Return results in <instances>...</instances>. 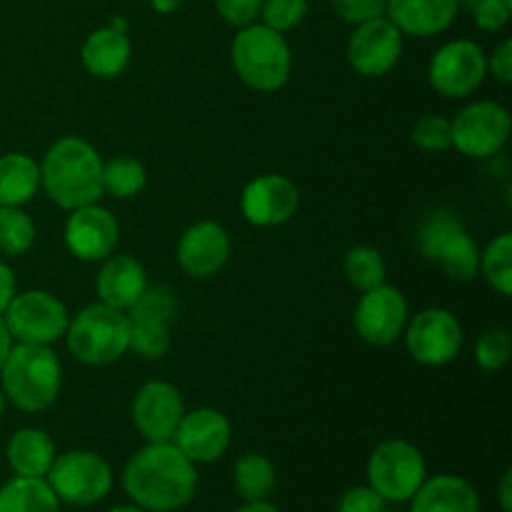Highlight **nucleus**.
Listing matches in <instances>:
<instances>
[{
  "mask_svg": "<svg viewBox=\"0 0 512 512\" xmlns=\"http://www.w3.org/2000/svg\"><path fill=\"white\" fill-rule=\"evenodd\" d=\"M183 5V0H150V8L158 15H170Z\"/></svg>",
  "mask_w": 512,
  "mask_h": 512,
  "instance_id": "47",
  "label": "nucleus"
},
{
  "mask_svg": "<svg viewBox=\"0 0 512 512\" xmlns=\"http://www.w3.org/2000/svg\"><path fill=\"white\" fill-rule=\"evenodd\" d=\"M55 455L53 438L40 428L15 430L5 443V460L18 478H45Z\"/></svg>",
  "mask_w": 512,
  "mask_h": 512,
  "instance_id": "23",
  "label": "nucleus"
},
{
  "mask_svg": "<svg viewBox=\"0 0 512 512\" xmlns=\"http://www.w3.org/2000/svg\"><path fill=\"white\" fill-rule=\"evenodd\" d=\"M460 230H463V223H460V218L453 213V210H445V208L430 210L418 225L420 253H423L428 260H433L435 255H438V250L443 248L455 233H460Z\"/></svg>",
  "mask_w": 512,
  "mask_h": 512,
  "instance_id": "32",
  "label": "nucleus"
},
{
  "mask_svg": "<svg viewBox=\"0 0 512 512\" xmlns=\"http://www.w3.org/2000/svg\"><path fill=\"white\" fill-rule=\"evenodd\" d=\"M40 188L58 208L75 210L103 198V158L88 140L65 135L55 140L40 163Z\"/></svg>",
  "mask_w": 512,
  "mask_h": 512,
  "instance_id": "2",
  "label": "nucleus"
},
{
  "mask_svg": "<svg viewBox=\"0 0 512 512\" xmlns=\"http://www.w3.org/2000/svg\"><path fill=\"white\" fill-rule=\"evenodd\" d=\"M403 340L415 363L425 368H443L460 355L463 325L450 310L425 308L408 320Z\"/></svg>",
  "mask_w": 512,
  "mask_h": 512,
  "instance_id": "11",
  "label": "nucleus"
},
{
  "mask_svg": "<svg viewBox=\"0 0 512 512\" xmlns=\"http://www.w3.org/2000/svg\"><path fill=\"white\" fill-rule=\"evenodd\" d=\"M298 205V185L280 173L258 175L240 193V213L255 228H275L288 223Z\"/></svg>",
  "mask_w": 512,
  "mask_h": 512,
  "instance_id": "16",
  "label": "nucleus"
},
{
  "mask_svg": "<svg viewBox=\"0 0 512 512\" xmlns=\"http://www.w3.org/2000/svg\"><path fill=\"white\" fill-rule=\"evenodd\" d=\"M63 338L78 363L103 368L130 350V318L125 310L98 300L70 318Z\"/></svg>",
  "mask_w": 512,
  "mask_h": 512,
  "instance_id": "5",
  "label": "nucleus"
},
{
  "mask_svg": "<svg viewBox=\"0 0 512 512\" xmlns=\"http://www.w3.org/2000/svg\"><path fill=\"white\" fill-rule=\"evenodd\" d=\"M45 480L63 505L90 508L113 490V468L93 450H68L55 455Z\"/></svg>",
  "mask_w": 512,
  "mask_h": 512,
  "instance_id": "7",
  "label": "nucleus"
},
{
  "mask_svg": "<svg viewBox=\"0 0 512 512\" xmlns=\"http://www.w3.org/2000/svg\"><path fill=\"white\" fill-rule=\"evenodd\" d=\"M343 273L345 280H348L355 290L365 293V290H373L385 283L388 265H385V258L380 255V250L370 248V245H358V248H350L348 253H345Z\"/></svg>",
  "mask_w": 512,
  "mask_h": 512,
  "instance_id": "30",
  "label": "nucleus"
},
{
  "mask_svg": "<svg viewBox=\"0 0 512 512\" xmlns=\"http://www.w3.org/2000/svg\"><path fill=\"white\" fill-rule=\"evenodd\" d=\"M233 485L243 503L270 500V495L278 488V473H275L273 460L260 453L240 455L233 465Z\"/></svg>",
  "mask_w": 512,
  "mask_h": 512,
  "instance_id": "26",
  "label": "nucleus"
},
{
  "mask_svg": "<svg viewBox=\"0 0 512 512\" xmlns=\"http://www.w3.org/2000/svg\"><path fill=\"white\" fill-rule=\"evenodd\" d=\"M458 13L460 0H385V18L413 38L445 33Z\"/></svg>",
  "mask_w": 512,
  "mask_h": 512,
  "instance_id": "19",
  "label": "nucleus"
},
{
  "mask_svg": "<svg viewBox=\"0 0 512 512\" xmlns=\"http://www.w3.org/2000/svg\"><path fill=\"white\" fill-rule=\"evenodd\" d=\"M60 388L63 365L48 345L13 343L0 368V390L13 408L43 413L58 400Z\"/></svg>",
  "mask_w": 512,
  "mask_h": 512,
  "instance_id": "3",
  "label": "nucleus"
},
{
  "mask_svg": "<svg viewBox=\"0 0 512 512\" xmlns=\"http://www.w3.org/2000/svg\"><path fill=\"white\" fill-rule=\"evenodd\" d=\"M512 338L508 328H490L475 343V363L483 373H498L510 363Z\"/></svg>",
  "mask_w": 512,
  "mask_h": 512,
  "instance_id": "35",
  "label": "nucleus"
},
{
  "mask_svg": "<svg viewBox=\"0 0 512 512\" xmlns=\"http://www.w3.org/2000/svg\"><path fill=\"white\" fill-rule=\"evenodd\" d=\"M63 240L73 258L83 263H103L118 248L120 225L103 205H83V208L70 210Z\"/></svg>",
  "mask_w": 512,
  "mask_h": 512,
  "instance_id": "14",
  "label": "nucleus"
},
{
  "mask_svg": "<svg viewBox=\"0 0 512 512\" xmlns=\"http://www.w3.org/2000/svg\"><path fill=\"white\" fill-rule=\"evenodd\" d=\"M410 512H483V505L470 480L440 473L425 478L418 493L410 498Z\"/></svg>",
  "mask_w": 512,
  "mask_h": 512,
  "instance_id": "22",
  "label": "nucleus"
},
{
  "mask_svg": "<svg viewBox=\"0 0 512 512\" xmlns=\"http://www.w3.org/2000/svg\"><path fill=\"white\" fill-rule=\"evenodd\" d=\"M148 288V273L133 255H110L95 275V293L100 303L128 313Z\"/></svg>",
  "mask_w": 512,
  "mask_h": 512,
  "instance_id": "20",
  "label": "nucleus"
},
{
  "mask_svg": "<svg viewBox=\"0 0 512 512\" xmlns=\"http://www.w3.org/2000/svg\"><path fill=\"white\" fill-rule=\"evenodd\" d=\"M350 68L363 78H383L403 55V33L390 23L388 18H375L368 23L353 25V33L348 38Z\"/></svg>",
  "mask_w": 512,
  "mask_h": 512,
  "instance_id": "13",
  "label": "nucleus"
},
{
  "mask_svg": "<svg viewBox=\"0 0 512 512\" xmlns=\"http://www.w3.org/2000/svg\"><path fill=\"white\" fill-rule=\"evenodd\" d=\"M130 503L145 512H178L198 493V465L173 440L148 443L125 463L120 475Z\"/></svg>",
  "mask_w": 512,
  "mask_h": 512,
  "instance_id": "1",
  "label": "nucleus"
},
{
  "mask_svg": "<svg viewBox=\"0 0 512 512\" xmlns=\"http://www.w3.org/2000/svg\"><path fill=\"white\" fill-rule=\"evenodd\" d=\"M13 343L25 345H53L65 335L70 313L60 298L48 290H25L15 293L3 315Z\"/></svg>",
  "mask_w": 512,
  "mask_h": 512,
  "instance_id": "8",
  "label": "nucleus"
},
{
  "mask_svg": "<svg viewBox=\"0 0 512 512\" xmlns=\"http://www.w3.org/2000/svg\"><path fill=\"white\" fill-rule=\"evenodd\" d=\"M330 3L335 15L350 25L368 23L385 15V0H330Z\"/></svg>",
  "mask_w": 512,
  "mask_h": 512,
  "instance_id": "39",
  "label": "nucleus"
},
{
  "mask_svg": "<svg viewBox=\"0 0 512 512\" xmlns=\"http://www.w3.org/2000/svg\"><path fill=\"white\" fill-rule=\"evenodd\" d=\"M230 60L238 78L258 93H275L293 73V50L288 40L263 23L238 30L230 45Z\"/></svg>",
  "mask_w": 512,
  "mask_h": 512,
  "instance_id": "4",
  "label": "nucleus"
},
{
  "mask_svg": "<svg viewBox=\"0 0 512 512\" xmlns=\"http://www.w3.org/2000/svg\"><path fill=\"white\" fill-rule=\"evenodd\" d=\"M488 73H493V78L498 83L510 85L512 83V40L505 38L498 48L493 50V55H488Z\"/></svg>",
  "mask_w": 512,
  "mask_h": 512,
  "instance_id": "42",
  "label": "nucleus"
},
{
  "mask_svg": "<svg viewBox=\"0 0 512 512\" xmlns=\"http://www.w3.org/2000/svg\"><path fill=\"white\" fill-rule=\"evenodd\" d=\"M173 338H170V325L163 323H143V320H130V350L143 360H160L168 355Z\"/></svg>",
  "mask_w": 512,
  "mask_h": 512,
  "instance_id": "34",
  "label": "nucleus"
},
{
  "mask_svg": "<svg viewBox=\"0 0 512 512\" xmlns=\"http://www.w3.org/2000/svg\"><path fill=\"white\" fill-rule=\"evenodd\" d=\"M10 348H13V338H10L8 328H5L3 318H0V368H3L5 358H8V353H10Z\"/></svg>",
  "mask_w": 512,
  "mask_h": 512,
  "instance_id": "46",
  "label": "nucleus"
},
{
  "mask_svg": "<svg viewBox=\"0 0 512 512\" xmlns=\"http://www.w3.org/2000/svg\"><path fill=\"white\" fill-rule=\"evenodd\" d=\"M413 143L425 153H445L453 148V135H450V120L443 115H423L418 123L413 125L410 133Z\"/></svg>",
  "mask_w": 512,
  "mask_h": 512,
  "instance_id": "37",
  "label": "nucleus"
},
{
  "mask_svg": "<svg viewBox=\"0 0 512 512\" xmlns=\"http://www.w3.org/2000/svg\"><path fill=\"white\" fill-rule=\"evenodd\" d=\"M218 15L233 28H245V25L258 23L263 0H215Z\"/></svg>",
  "mask_w": 512,
  "mask_h": 512,
  "instance_id": "40",
  "label": "nucleus"
},
{
  "mask_svg": "<svg viewBox=\"0 0 512 512\" xmlns=\"http://www.w3.org/2000/svg\"><path fill=\"white\" fill-rule=\"evenodd\" d=\"M470 13H473L475 25L480 30H485V33H500L510 23L512 5L508 0H480Z\"/></svg>",
  "mask_w": 512,
  "mask_h": 512,
  "instance_id": "38",
  "label": "nucleus"
},
{
  "mask_svg": "<svg viewBox=\"0 0 512 512\" xmlns=\"http://www.w3.org/2000/svg\"><path fill=\"white\" fill-rule=\"evenodd\" d=\"M80 60L93 78L113 80L128 70L130 60H133V43L125 30L103 25L83 40Z\"/></svg>",
  "mask_w": 512,
  "mask_h": 512,
  "instance_id": "21",
  "label": "nucleus"
},
{
  "mask_svg": "<svg viewBox=\"0 0 512 512\" xmlns=\"http://www.w3.org/2000/svg\"><path fill=\"white\" fill-rule=\"evenodd\" d=\"M408 320L410 310L405 295L393 285L383 283L360 295L353 313V328L365 343L385 348L403 338Z\"/></svg>",
  "mask_w": 512,
  "mask_h": 512,
  "instance_id": "12",
  "label": "nucleus"
},
{
  "mask_svg": "<svg viewBox=\"0 0 512 512\" xmlns=\"http://www.w3.org/2000/svg\"><path fill=\"white\" fill-rule=\"evenodd\" d=\"M173 443L195 465L215 463L228 453L230 443H233V423L228 420V415L215 408L185 410L173 435Z\"/></svg>",
  "mask_w": 512,
  "mask_h": 512,
  "instance_id": "17",
  "label": "nucleus"
},
{
  "mask_svg": "<svg viewBox=\"0 0 512 512\" xmlns=\"http://www.w3.org/2000/svg\"><path fill=\"white\" fill-rule=\"evenodd\" d=\"M512 118L508 108L495 100H473L450 120L453 148L473 160L498 155L510 140Z\"/></svg>",
  "mask_w": 512,
  "mask_h": 512,
  "instance_id": "9",
  "label": "nucleus"
},
{
  "mask_svg": "<svg viewBox=\"0 0 512 512\" xmlns=\"http://www.w3.org/2000/svg\"><path fill=\"white\" fill-rule=\"evenodd\" d=\"M18 293V283H15V273L8 263L0 260V315L8 310L10 300Z\"/></svg>",
  "mask_w": 512,
  "mask_h": 512,
  "instance_id": "43",
  "label": "nucleus"
},
{
  "mask_svg": "<svg viewBox=\"0 0 512 512\" xmlns=\"http://www.w3.org/2000/svg\"><path fill=\"white\" fill-rule=\"evenodd\" d=\"M433 263H438L448 278L458 280V283H470L473 278H478L480 248L478 243L470 238L468 230L463 228L438 250Z\"/></svg>",
  "mask_w": 512,
  "mask_h": 512,
  "instance_id": "27",
  "label": "nucleus"
},
{
  "mask_svg": "<svg viewBox=\"0 0 512 512\" xmlns=\"http://www.w3.org/2000/svg\"><path fill=\"white\" fill-rule=\"evenodd\" d=\"M498 503L503 512H512V470L508 468L498 483Z\"/></svg>",
  "mask_w": 512,
  "mask_h": 512,
  "instance_id": "44",
  "label": "nucleus"
},
{
  "mask_svg": "<svg viewBox=\"0 0 512 512\" xmlns=\"http://www.w3.org/2000/svg\"><path fill=\"white\" fill-rule=\"evenodd\" d=\"M230 250L228 230L215 220H200L180 235L178 265L190 278L208 280L228 265Z\"/></svg>",
  "mask_w": 512,
  "mask_h": 512,
  "instance_id": "18",
  "label": "nucleus"
},
{
  "mask_svg": "<svg viewBox=\"0 0 512 512\" xmlns=\"http://www.w3.org/2000/svg\"><path fill=\"white\" fill-rule=\"evenodd\" d=\"M233 512H280L270 500H253V503H243Z\"/></svg>",
  "mask_w": 512,
  "mask_h": 512,
  "instance_id": "45",
  "label": "nucleus"
},
{
  "mask_svg": "<svg viewBox=\"0 0 512 512\" xmlns=\"http://www.w3.org/2000/svg\"><path fill=\"white\" fill-rule=\"evenodd\" d=\"M148 185V170L138 158L118 155V158L103 160V193L118 200L135 198Z\"/></svg>",
  "mask_w": 512,
  "mask_h": 512,
  "instance_id": "28",
  "label": "nucleus"
},
{
  "mask_svg": "<svg viewBox=\"0 0 512 512\" xmlns=\"http://www.w3.org/2000/svg\"><path fill=\"white\" fill-rule=\"evenodd\" d=\"M308 15V0H263L260 20L278 33H290Z\"/></svg>",
  "mask_w": 512,
  "mask_h": 512,
  "instance_id": "36",
  "label": "nucleus"
},
{
  "mask_svg": "<svg viewBox=\"0 0 512 512\" xmlns=\"http://www.w3.org/2000/svg\"><path fill=\"white\" fill-rule=\"evenodd\" d=\"M105 512H145V510H140L138 505H118V508H110V510H105Z\"/></svg>",
  "mask_w": 512,
  "mask_h": 512,
  "instance_id": "48",
  "label": "nucleus"
},
{
  "mask_svg": "<svg viewBox=\"0 0 512 512\" xmlns=\"http://www.w3.org/2000/svg\"><path fill=\"white\" fill-rule=\"evenodd\" d=\"M175 315H178V295L168 285H153V288L148 285L128 310L130 320H143V323L170 325Z\"/></svg>",
  "mask_w": 512,
  "mask_h": 512,
  "instance_id": "33",
  "label": "nucleus"
},
{
  "mask_svg": "<svg viewBox=\"0 0 512 512\" xmlns=\"http://www.w3.org/2000/svg\"><path fill=\"white\" fill-rule=\"evenodd\" d=\"M488 75V55L478 43L468 38L448 40L430 58L428 80L443 98H470Z\"/></svg>",
  "mask_w": 512,
  "mask_h": 512,
  "instance_id": "10",
  "label": "nucleus"
},
{
  "mask_svg": "<svg viewBox=\"0 0 512 512\" xmlns=\"http://www.w3.org/2000/svg\"><path fill=\"white\" fill-rule=\"evenodd\" d=\"M485 283L503 298L512 295V235L500 233L498 238L490 240L488 248L480 253V270Z\"/></svg>",
  "mask_w": 512,
  "mask_h": 512,
  "instance_id": "29",
  "label": "nucleus"
},
{
  "mask_svg": "<svg viewBox=\"0 0 512 512\" xmlns=\"http://www.w3.org/2000/svg\"><path fill=\"white\" fill-rule=\"evenodd\" d=\"M5 408H8V398L3 395V390H0V418L5 415Z\"/></svg>",
  "mask_w": 512,
  "mask_h": 512,
  "instance_id": "50",
  "label": "nucleus"
},
{
  "mask_svg": "<svg viewBox=\"0 0 512 512\" xmlns=\"http://www.w3.org/2000/svg\"><path fill=\"white\" fill-rule=\"evenodd\" d=\"M63 503L45 478L13 475L0 485V512H60Z\"/></svg>",
  "mask_w": 512,
  "mask_h": 512,
  "instance_id": "25",
  "label": "nucleus"
},
{
  "mask_svg": "<svg viewBox=\"0 0 512 512\" xmlns=\"http://www.w3.org/2000/svg\"><path fill=\"white\" fill-rule=\"evenodd\" d=\"M185 415L183 395L175 385L165 380H150L135 393L130 405V418L135 430L143 435L148 443H165L173 440L180 420Z\"/></svg>",
  "mask_w": 512,
  "mask_h": 512,
  "instance_id": "15",
  "label": "nucleus"
},
{
  "mask_svg": "<svg viewBox=\"0 0 512 512\" xmlns=\"http://www.w3.org/2000/svg\"><path fill=\"white\" fill-rule=\"evenodd\" d=\"M368 485L385 503H410L428 478L425 455L418 445L403 438H390L375 445L365 465Z\"/></svg>",
  "mask_w": 512,
  "mask_h": 512,
  "instance_id": "6",
  "label": "nucleus"
},
{
  "mask_svg": "<svg viewBox=\"0 0 512 512\" xmlns=\"http://www.w3.org/2000/svg\"><path fill=\"white\" fill-rule=\"evenodd\" d=\"M480 0H460V8H465V10H473L475 5H478Z\"/></svg>",
  "mask_w": 512,
  "mask_h": 512,
  "instance_id": "49",
  "label": "nucleus"
},
{
  "mask_svg": "<svg viewBox=\"0 0 512 512\" xmlns=\"http://www.w3.org/2000/svg\"><path fill=\"white\" fill-rule=\"evenodd\" d=\"M40 190V163L25 153L0 155V208H23Z\"/></svg>",
  "mask_w": 512,
  "mask_h": 512,
  "instance_id": "24",
  "label": "nucleus"
},
{
  "mask_svg": "<svg viewBox=\"0 0 512 512\" xmlns=\"http://www.w3.org/2000/svg\"><path fill=\"white\" fill-rule=\"evenodd\" d=\"M385 500L370 485H353L338 500V512H385Z\"/></svg>",
  "mask_w": 512,
  "mask_h": 512,
  "instance_id": "41",
  "label": "nucleus"
},
{
  "mask_svg": "<svg viewBox=\"0 0 512 512\" xmlns=\"http://www.w3.org/2000/svg\"><path fill=\"white\" fill-rule=\"evenodd\" d=\"M35 243V223L23 208H0V255H23Z\"/></svg>",
  "mask_w": 512,
  "mask_h": 512,
  "instance_id": "31",
  "label": "nucleus"
}]
</instances>
